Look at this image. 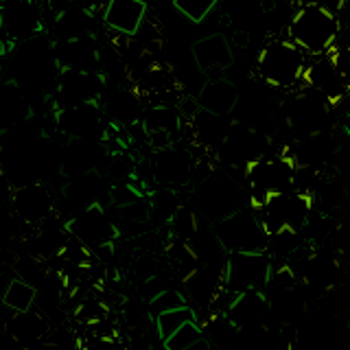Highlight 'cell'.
<instances>
[{"label": "cell", "mask_w": 350, "mask_h": 350, "mask_svg": "<svg viewBox=\"0 0 350 350\" xmlns=\"http://www.w3.org/2000/svg\"><path fill=\"white\" fill-rule=\"evenodd\" d=\"M309 59V55L287 38H271L256 53L254 75L262 85L291 92L304 83Z\"/></svg>", "instance_id": "6da1fadb"}, {"label": "cell", "mask_w": 350, "mask_h": 350, "mask_svg": "<svg viewBox=\"0 0 350 350\" xmlns=\"http://www.w3.org/2000/svg\"><path fill=\"white\" fill-rule=\"evenodd\" d=\"M245 206H250V193L228 169H213L193 186V208L211 224Z\"/></svg>", "instance_id": "7a4b0ae2"}, {"label": "cell", "mask_w": 350, "mask_h": 350, "mask_svg": "<svg viewBox=\"0 0 350 350\" xmlns=\"http://www.w3.org/2000/svg\"><path fill=\"white\" fill-rule=\"evenodd\" d=\"M339 33L342 29H339L337 16L313 5H300L298 9H293L287 27H284V38L309 57L331 53L339 42Z\"/></svg>", "instance_id": "3957f363"}, {"label": "cell", "mask_w": 350, "mask_h": 350, "mask_svg": "<svg viewBox=\"0 0 350 350\" xmlns=\"http://www.w3.org/2000/svg\"><path fill=\"white\" fill-rule=\"evenodd\" d=\"M254 208H256L258 221L267 237L287 232V230H291V232H302L315 213L311 195L300 193L295 189L287 193L271 195Z\"/></svg>", "instance_id": "277c9868"}, {"label": "cell", "mask_w": 350, "mask_h": 350, "mask_svg": "<svg viewBox=\"0 0 350 350\" xmlns=\"http://www.w3.org/2000/svg\"><path fill=\"white\" fill-rule=\"evenodd\" d=\"M295 171L298 167L284 151L269 153L245 169L243 180L250 193V204L258 206L271 195L295 189Z\"/></svg>", "instance_id": "5b68a950"}, {"label": "cell", "mask_w": 350, "mask_h": 350, "mask_svg": "<svg viewBox=\"0 0 350 350\" xmlns=\"http://www.w3.org/2000/svg\"><path fill=\"white\" fill-rule=\"evenodd\" d=\"M280 109L282 123L293 134V140L320 134V131L331 127V103L306 85H302L300 92H293L287 101H282Z\"/></svg>", "instance_id": "8992f818"}, {"label": "cell", "mask_w": 350, "mask_h": 350, "mask_svg": "<svg viewBox=\"0 0 350 350\" xmlns=\"http://www.w3.org/2000/svg\"><path fill=\"white\" fill-rule=\"evenodd\" d=\"M269 145H271L269 134L232 120L224 145L217 151V158L226 164V169L245 173L247 167H252L260 158L269 156L271 153Z\"/></svg>", "instance_id": "52a82bcc"}, {"label": "cell", "mask_w": 350, "mask_h": 350, "mask_svg": "<svg viewBox=\"0 0 350 350\" xmlns=\"http://www.w3.org/2000/svg\"><path fill=\"white\" fill-rule=\"evenodd\" d=\"M217 239L228 252H265L269 237L265 234L256 208L245 206L241 211L224 217L221 221L213 224Z\"/></svg>", "instance_id": "ba28073f"}, {"label": "cell", "mask_w": 350, "mask_h": 350, "mask_svg": "<svg viewBox=\"0 0 350 350\" xmlns=\"http://www.w3.org/2000/svg\"><path fill=\"white\" fill-rule=\"evenodd\" d=\"M68 234L79 241L83 247H88L96 254L105 247H112L114 241L120 237L118 226L114 221L112 213L107 211L105 204H92L83 208L81 213H77L75 217L66 219L64 221Z\"/></svg>", "instance_id": "9c48e42d"}, {"label": "cell", "mask_w": 350, "mask_h": 350, "mask_svg": "<svg viewBox=\"0 0 350 350\" xmlns=\"http://www.w3.org/2000/svg\"><path fill=\"white\" fill-rule=\"evenodd\" d=\"M273 271V258L267 252H230L226 262V291L241 295L265 291Z\"/></svg>", "instance_id": "30bf717a"}, {"label": "cell", "mask_w": 350, "mask_h": 350, "mask_svg": "<svg viewBox=\"0 0 350 350\" xmlns=\"http://www.w3.org/2000/svg\"><path fill=\"white\" fill-rule=\"evenodd\" d=\"M195 164L197 158L193 156V151L189 147L175 145L153 151L151 156V178L158 184V189H171L180 191L184 186H191L195 180Z\"/></svg>", "instance_id": "8fae6325"}, {"label": "cell", "mask_w": 350, "mask_h": 350, "mask_svg": "<svg viewBox=\"0 0 350 350\" xmlns=\"http://www.w3.org/2000/svg\"><path fill=\"white\" fill-rule=\"evenodd\" d=\"M55 125L68 140H105L109 120L101 101L55 109Z\"/></svg>", "instance_id": "7c38bea8"}, {"label": "cell", "mask_w": 350, "mask_h": 350, "mask_svg": "<svg viewBox=\"0 0 350 350\" xmlns=\"http://www.w3.org/2000/svg\"><path fill=\"white\" fill-rule=\"evenodd\" d=\"M0 25L11 46L25 44L46 33L38 0H5L0 3Z\"/></svg>", "instance_id": "4fadbf2b"}, {"label": "cell", "mask_w": 350, "mask_h": 350, "mask_svg": "<svg viewBox=\"0 0 350 350\" xmlns=\"http://www.w3.org/2000/svg\"><path fill=\"white\" fill-rule=\"evenodd\" d=\"M9 204L14 217L33 228H40L55 215V197L49 186L42 182H27L22 186H14Z\"/></svg>", "instance_id": "5bb4252c"}, {"label": "cell", "mask_w": 350, "mask_h": 350, "mask_svg": "<svg viewBox=\"0 0 350 350\" xmlns=\"http://www.w3.org/2000/svg\"><path fill=\"white\" fill-rule=\"evenodd\" d=\"M105 79L101 72L85 70H62L57 88H55V109L72 107L88 101H101Z\"/></svg>", "instance_id": "9a60e30c"}, {"label": "cell", "mask_w": 350, "mask_h": 350, "mask_svg": "<svg viewBox=\"0 0 350 350\" xmlns=\"http://www.w3.org/2000/svg\"><path fill=\"white\" fill-rule=\"evenodd\" d=\"M195 66L206 79H224L226 70L234 64V51L224 33H211L191 46Z\"/></svg>", "instance_id": "2e32d148"}, {"label": "cell", "mask_w": 350, "mask_h": 350, "mask_svg": "<svg viewBox=\"0 0 350 350\" xmlns=\"http://www.w3.org/2000/svg\"><path fill=\"white\" fill-rule=\"evenodd\" d=\"M302 85H306L309 90L324 96L326 101L331 103V107L337 105L339 101H344V98L350 94V88L346 85L344 77L339 75L337 66L328 53L309 59Z\"/></svg>", "instance_id": "e0dca14e"}, {"label": "cell", "mask_w": 350, "mask_h": 350, "mask_svg": "<svg viewBox=\"0 0 350 350\" xmlns=\"http://www.w3.org/2000/svg\"><path fill=\"white\" fill-rule=\"evenodd\" d=\"M101 107L112 127H136L145 107L136 88L127 85H105L101 94Z\"/></svg>", "instance_id": "ac0fdd59"}, {"label": "cell", "mask_w": 350, "mask_h": 350, "mask_svg": "<svg viewBox=\"0 0 350 350\" xmlns=\"http://www.w3.org/2000/svg\"><path fill=\"white\" fill-rule=\"evenodd\" d=\"M226 317L232 322L239 331H247V328H276L271 306L265 291H247L241 293L228 306Z\"/></svg>", "instance_id": "d6986e66"}, {"label": "cell", "mask_w": 350, "mask_h": 350, "mask_svg": "<svg viewBox=\"0 0 350 350\" xmlns=\"http://www.w3.org/2000/svg\"><path fill=\"white\" fill-rule=\"evenodd\" d=\"M55 59L59 64V70H85L98 72L101 62V49L94 38L79 40H53Z\"/></svg>", "instance_id": "ffe728a7"}, {"label": "cell", "mask_w": 350, "mask_h": 350, "mask_svg": "<svg viewBox=\"0 0 350 350\" xmlns=\"http://www.w3.org/2000/svg\"><path fill=\"white\" fill-rule=\"evenodd\" d=\"M147 0H107L103 9V25L116 36L134 38L147 20Z\"/></svg>", "instance_id": "44dd1931"}, {"label": "cell", "mask_w": 350, "mask_h": 350, "mask_svg": "<svg viewBox=\"0 0 350 350\" xmlns=\"http://www.w3.org/2000/svg\"><path fill=\"white\" fill-rule=\"evenodd\" d=\"M7 333L20 348L33 350L40 342L46 339V335L51 333V324L42 311L29 309L11 315V320L7 322Z\"/></svg>", "instance_id": "7402d4cb"}, {"label": "cell", "mask_w": 350, "mask_h": 350, "mask_svg": "<svg viewBox=\"0 0 350 350\" xmlns=\"http://www.w3.org/2000/svg\"><path fill=\"white\" fill-rule=\"evenodd\" d=\"M239 88L230 79H206V83L197 92V101H200L202 109L213 112L217 116H230L234 114V109L239 105Z\"/></svg>", "instance_id": "603a6c76"}, {"label": "cell", "mask_w": 350, "mask_h": 350, "mask_svg": "<svg viewBox=\"0 0 350 350\" xmlns=\"http://www.w3.org/2000/svg\"><path fill=\"white\" fill-rule=\"evenodd\" d=\"M193 134V140L195 145H200L202 149L206 151H213L217 156L219 147L224 145V140L230 131V120L226 116H217L213 112H206V109H200V114H197L191 123H186Z\"/></svg>", "instance_id": "cb8c5ba5"}, {"label": "cell", "mask_w": 350, "mask_h": 350, "mask_svg": "<svg viewBox=\"0 0 350 350\" xmlns=\"http://www.w3.org/2000/svg\"><path fill=\"white\" fill-rule=\"evenodd\" d=\"M29 116L31 105L25 90L14 79H5L0 83V131H9L22 125Z\"/></svg>", "instance_id": "d4e9b609"}, {"label": "cell", "mask_w": 350, "mask_h": 350, "mask_svg": "<svg viewBox=\"0 0 350 350\" xmlns=\"http://www.w3.org/2000/svg\"><path fill=\"white\" fill-rule=\"evenodd\" d=\"M53 40H79L94 38V11L88 9H66L55 14Z\"/></svg>", "instance_id": "484cf974"}, {"label": "cell", "mask_w": 350, "mask_h": 350, "mask_svg": "<svg viewBox=\"0 0 350 350\" xmlns=\"http://www.w3.org/2000/svg\"><path fill=\"white\" fill-rule=\"evenodd\" d=\"M184 118L180 114L178 105H169V103H156L145 107L140 118V127L145 129L147 134H169V136H178L182 127H184Z\"/></svg>", "instance_id": "4316f807"}, {"label": "cell", "mask_w": 350, "mask_h": 350, "mask_svg": "<svg viewBox=\"0 0 350 350\" xmlns=\"http://www.w3.org/2000/svg\"><path fill=\"white\" fill-rule=\"evenodd\" d=\"M38 302V287L33 282L25 280V278H14L11 284L7 287V293L3 298V306L9 309L11 313H22L33 309Z\"/></svg>", "instance_id": "83f0119b"}, {"label": "cell", "mask_w": 350, "mask_h": 350, "mask_svg": "<svg viewBox=\"0 0 350 350\" xmlns=\"http://www.w3.org/2000/svg\"><path fill=\"white\" fill-rule=\"evenodd\" d=\"M182 200L178 191L171 189H158L149 195V215L153 224H164L169 226L175 213L180 211Z\"/></svg>", "instance_id": "f1b7e54d"}, {"label": "cell", "mask_w": 350, "mask_h": 350, "mask_svg": "<svg viewBox=\"0 0 350 350\" xmlns=\"http://www.w3.org/2000/svg\"><path fill=\"white\" fill-rule=\"evenodd\" d=\"M193 320H195V311L191 309V306H182V309L167 311V313L158 315L156 320H153V326H156V333L162 342H167L171 335H175L184 324H189Z\"/></svg>", "instance_id": "f546056e"}, {"label": "cell", "mask_w": 350, "mask_h": 350, "mask_svg": "<svg viewBox=\"0 0 350 350\" xmlns=\"http://www.w3.org/2000/svg\"><path fill=\"white\" fill-rule=\"evenodd\" d=\"M182 306H189L186 302V295L182 289H164L160 291L158 295H153V298L147 302V311H149V317L151 320H156L158 315L167 313V311H175V309H182Z\"/></svg>", "instance_id": "4dcf8cb0"}, {"label": "cell", "mask_w": 350, "mask_h": 350, "mask_svg": "<svg viewBox=\"0 0 350 350\" xmlns=\"http://www.w3.org/2000/svg\"><path fill=\"white\" fill-rule=\"evenodd\" d=\"M219 0H173V7L193 25H202L213 14Z\"/></svg>", "instance_id": "1f68e13d"}, {"label": "cell", "mask_w": 350, "mask_h": 350, "mask_svg": "<svg viewBox=\"0 0 350 350\" xmlns=\"http://www.w3.org/2000/svg\"><path fill=\"white\" fill-rule=\"evenodd\" d=\"M200 339H204L202 324L193 320L189 324H184L178 333L167 339V342H162V346H164V350H186L189 346L200 342Z\"/></svg>", "instance_id": "d6a6232c"}, {"label": "cell", "mask_w": 350, "mask_h": 350, "mask_svg": "<svg viewBox=\"0 0 350 350\" xmlns=\"http://www.w3.org/2000/svg\"><path fill=\"white\" fill-rule=\"evenodd\" d=\"M328 55L333 57L339 75L344 77L346 85L350 88V44H337V46L331 53H328Z\"/></svg>", "instance_id": "836d02e7"}, {"label": "cell", "mask_w": 350, "mask_h": 350, "mask_svg": "<svg viewBox=\"0 0 350 350\" xmlns=\"http://www.w3.org/2000/svg\"><path fill=\"white\" fill-rule=\"evenodd\" d=\"M348 0H289V5H293V9H298L300 5H313V7H320L328 14H339V11L344 9V5Z\"/></svg>", "instance_id": "e575fe53"}, {"label": "cell", "mask_w": 350, "mask_h": 350, "mask_svg": "<svg viewBox=\"0 0 350 350\" xmlns=\"http://www.w3.org/2000/svg\"><path fill=\"white\" fill-rule=\"evenodd\" d=\"M11 193H14V186H11L7 175L0 171V204H9Z\"/></svg>", "instance_id": "d590c367"}, {"label": "cell", "mask_w": 350, "mask_h": 350, "mask_svg": "<svg viewBox=\"0 0 350 350\" xmlns=\"http://www.w3.org/2000/svg\"><path fill=\"white\" fill-rule=\"evenodd\" d=\"M16 276H9V271L5 269H0V304H3V298H5V293H7V287L11 284V280H14Z\"/></svg>", "instance_id": "8d00e7d4"}, {"label": "cell", "mask_w": 350, "mask_h": 350, "mask_svg": "<svg viewBox=\"0 0 350 350\" xmlns=\"http://www.w3.org/2000/svg\"><path fill=\"white\" fill-rule=\"evenodd\" d=\"M11 44H9V40H7V36H5V29H3V25H0V59L3 57H7V55L11 53Z\"/></svg>", "instance_id": "74e56055"}, {"label": "cell", "mask_w": 350, "mask_h": 350, "mask_svg": "<svg viewBox=\"0 0 350 350\" xmlns=\"http://www.w3.org/2000/svg\"><path fill=\"white\" fill-rule=\"evenodd\" d=\"M33 350H66L59 342H51V339H44V342H40Z\"/></svg>", "instance_id": "f35d334b"}, {"label": "cell", "mask_w": 350, "mask_h": 350, "mask_svg": "<svg viewBox=\"0 0 350 350\" xmlns=\"http://www.w3.org/2000/svg\"><path fill=\"white\" fill-rule=\"evenodd\" d=\"M339 127H342V131L346 134V138L350 140V112H346L342 118H339Z\"/></svg>", "instance_id": "ab89813d"}, {"label": "cell", "mask_w": 350, "mask_h": 350, "mask_svg": "<svg viewBox=\"0 0 350 350\" xmlns=\"http://www.w3.org/2000/svg\"><path fill=\"white\" fill-rule=\"evenodd\" d=\"M186 350H215V348H213V346H211V342H208V339L204 337V339H200V342H197V344L189 346Z\"/></svg>", "instance_id": "60d3db41"}, {"label": "cell", "mask_w": 350, "mask_h": 350, "mask_svg": "<svg viewBox=\"0 0 350 350\" xmlns=\"http://www.w3.org/2000/svg\"><path fill=\"white\" fill-rule=\"evenodd\" d=\"M0 171H3V147H0Z\"/></svg>", "instance_id": "b9f144b4"}, {"label": "cell", "mask_w": 350, "mask_h": 350, "mask_svg": "<svg viewBox=\"0 0 350 350\" xmlns=\"http://www.w3.org/2000/svg\"><path fill=\"white\" fill-rule=\"evenodd\" d=\"M0 3H5V0H0Z\"/></svg>", "instance_id": "7bdbcfd3"}]
</instances>
